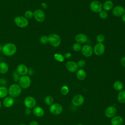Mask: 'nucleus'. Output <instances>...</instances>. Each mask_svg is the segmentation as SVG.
Masks as SVG:
<instances>
[{
	"mask_svg": "<svg viewBox=\"0 0 125 125\" xmlns=\"http://www.w3.org/2000/svg\"><path fill=\"white\" fill-rule=\"evenodd\" d=\"M2 46H1L0 45V51H1V50H2Z\"/></svg>",
	"mask_w": 125,
	"mask_h": 125,
	"instance_id": "obj_45",
	"label": "nucleus"
},
{
	"mask_svg": "<svg viewBox=\"0 0 125 125\" xmlns=\"http://www.w3.org/2000/svg\"><path fill=\"white\" fill-rule=\"evenodd\" d=\"M33 17L39 22H43L45 19V15L44 11L40 9H36L33 12Z\"/></svg>",
	"mask_w": 125,
	"mask_h": 125,
	"instance_id": "obj_9",
	"label": "nucleus"
},
{
	"mask_svg": "<svg viewBox=\"0 0 125 125\" xmlns=\"http://www.w3.org/2000/svg\"><path fill=\"white\" fill-rule=\"evenodd\" d=\"M14 21L15 24L20 28H25L28 25L29 22L24 16H19L14 18Z\"/></svg>",
	"mask_w": 125,
	"mask_h": 125,
	"instance_id": "obj_4",
	"label": "nucleus"
},
{
	"mask_svg": "<svg viewBox=\"0 0 125 125\" xmlns=\"http://www.w3.org/2000/svg\"><path fill=\"white\" fill-rule=\"evenodd\" d=\"M8 94L10 96L15 98L19 97L22 91V88L18 83H13L8 88Z\"/></svg>",
	"mask_w": 125,
	"mask_h": 125,
	"instance_id": "obj_2",
	"label": "nucleus"
},
{
	"mask_svg": "<svg viewBox=\"0 0 125 125\" xmlns=\"http://www.w3.org/2000/svg\"><path fill=\"white\" fill-rule=\"evenodd\" d=\"M89 7L92 11L95 13H99L103 10V4L98 0H93L90 3Z\"/></svg>",
	"mask_w": 125,
	"mask_h": 125,
	"instance_id": "obj_8",
	"label": "nucleus"
},
{
	"mask_svg": "<svg viewBox=\"0 0 125 125\" xmlns=\"http://www.w3.org/2000/svg\"><path fill=\"white\" fill-rule=\"evenodd\" d=\"M14 98L10 96H7L3 98L2 104L4 107L6 108H10L14 105Z\"/></svg>",
	"mask_w": 125,
	"mask_h": 125,
	"instance_id": "obj_14",
	"label": "nucleus"
},
{
	"mask_svg": "<svg viewBox=\"0 0 125 125\" xmlns=\"http://www.w3.org/2000/svg\"><path fill=\"white\" fill-rule=\"evenodd\" d=\"M81 52L84 57H89L92 56L93 53V49L90 45L85 44L82 47Z\"/></svg>",
	"mask_w": 125,
	"mask_h": 125,
	"instance_id": "obj_11",
	"label": "nucleus"
},
{
	"mask_svg": "<svg viewBox=\"0 0 125 125\" xmlns=\"http://www.w3.org/2000/svg\"><path fill=\"white\" fill-rule=\"evenodd\" d=\"M77 64H78V67H80L81 68H83L85 65L86 62L83 60H80L78 62Z\"/></svg>",
	"mask_w": 125,
	"mask_h": 125,
	"instance_id": "obj_36",
	"label": "nucleus"
},
{
	"mask_svg": "<svg viewBox=\"0 0 125 125\" xmlns=\"http://www.w3.org/2000/svg\"><path fill=\"white\" fill-rule=\"evenodd\" d=\"M16 71L20 76L26 75L28 73V68L25 64L21 63L17 66Z\"/></svg>",
	"mask_w": 125,
	"mask_h": 125,
	"instance_id": "obj_17",
	"label": "nucleus"
},
{
	"mask_svg": "<svg viewBox=\"0 0 125 125\" xmlns=\"http://www.w3.org/2000/svg\"><path fill=\"white\" fill-rule=\"evenodd\" d=\"M29 125H39V124L36 121H32L29 123Z\"/></svg>",
	"mask_w": 125,
	"mask_h": 125,
	"instance_id": "obj_41",
	"label": "nucleus"
},
{
	"mask_svg": "<svg viewBox=\"0 0 125 125\" xmlns=\"http://www.w3.org/2000/svg\"><path fill=\"white\" fill-rule=\"evenodd\" d=\"M113 88L115 90L117 91H120L123 90L124 88V84L122 82L120 81H116L113 83Z\"/></svg>",
	"mask_w": 125,
	"mask_h": 125,
	"instance_id": "obj_26",
	"label": "nucleus"
},
{
	"mask_svg": "<svg viewBox=\"0 0 125 125\" xmlns=\"http://www.w3.org/2000/svg\"></svg>",
	"mask_w": 125,
	"mask_h": 125,
	"instance_id": "obj_48",
	"label": "nucleus"
},
{
	"mask_svg": "<svg viewBox=\"0 0 125 125\" xmlns=\"http://www.w3.org/2000/svg\"><path fill=\"white\" fill-rule=\"evenodd\" d=\"M122 20L125 23V13L122 16Z\"/></svg>",
	"mask_w": 125,
	"mask_h": 125,
	"instance_id": "obj_43",
	"label": "nucleus"
},
{
	"mask_svg": "<svg viewBox=\"0 0 125 125\" xmlns=\"http://www.w3.org/2000/svg\"><path fill=\"white\" fill-rule=\"evenodd\" d=\"M69 92V88L66 85H64L62 86L61 88V93L63 95H66Z\"/></svg>",
	"mask_w": 125,
	"mask_h": 125,
	"instance_id": "obj_29",
	"label": "nucleus"
},
{
	"mask_svg": "<svg viewBox=\"0 0 125 125\" xmlns=\"http://www.w3.org/2000/svg\"><path fill=\"white\" fill-rule=\"evenodd\" d=\"M49 112L53 115H58L62 112V107L58 103H53L49 107Z\"/></svg>",
	"mask_w": 125,
	"mask_h": 125,
	"instance_id": "obj_6",
	"label": "nucleus"
},
{
	"mask_svg": "<svg viewBox=\"0 0 125 125\" xmlns=\"http://www.w3.org/2000/svg\"><path fill=\"white\" fill-rule=\"evenodd\" d=\"M48 37V42L51 46L56 47L60 45L61 43V39L58 35L56 34H51Z\"/></svg>",
	"mask_w": 125,
	"mask_h": 125,
	"instance_id": "obj_5",
	"label": "nucleus"
},
{
	"mask_svg": "<svg viewBox=\"0 0 125 125\" xmlns=\"http://www.w3.org/2000/svg\"><path fill=\"white\" fill-rule=\"evenodd\" d=\"M7 83L6 80L4 78H0V84H1V86H5Z\"/></svg>",
	"mask_w": 125,
	"mask_h": 125,
	"instance_id": "obj_37",
	"label": "nucleus"
},
{
	"mask_svg": "<svg viewBox=\"0 0 125 125\" xmlns=\"http://www.w3.org/2000/svg\"><path fill=\"white\" fill-rule=\"evenodd\" d=\"M75 40L76 42L82 44L85 43L87 41L88 38L86 35L83 33H79L76 35Z\"/></svg>",
	"mask_w": 125,
	"mask_h": 125,
	"instance_id": "obj_18",
	"label": "nucleus"
},
{
	"mask_svg": "<svg viewBox=\"0 0 125 125\" xmlns=\"http://www.w3.org/2000/svg\"><path fill=\"white\" fill-rule=\"evenodd\" d=\"M18 84L22 89L29 88L31 84V79L27 75L21 76L18 81Z\"/></svg>",
	"mask_w": 125,
	"mask_h": 125,
	"instance_id": "obj_3",
	"label": "nucleus"
},
{
	"mask_svg": "<svg viewBox=\"0 0 125 125\" xmlns=\"http://www.w3.org/2000/svg\"><path fill=\"white\" fill-rule=\"evenodd\" d=\"M24 17L27 19H30L33 17V12L31 10H27L24 13Z\"/></svg>",
	"mask_w": 125,
	"mask_h": 125,
	"instance_id": "obj_33",
	"label": "nucleus"
},
{
	"mask_svg": "<svg viewBox=\"0 0 125 125\" xmlns=\"http://www.w3.org/2000/svg\"><path fill=\"white\" fill-rule=\"evenodd\" d=\"M123 123L124 119L121 116H115L111 120V125H122Z\"/></svg>",
	"mask_w": 125,
	"mask_h": 125,
	"instance_id": "obj_20",
	"label": "nucleus"
},
{
	"mask_svg": "<svg viewBox=\"0 0 125 125\" xmlns=\"http://www.w3.org/2000/svg\"><path fill=\"white\" fill-rule=\"evenodd\" d=\"M9 70V66L7 63L4 62H0V73L4 74L7 73Z\"/></svg>",
	"mask_w": 125,
	"mask_h": 125,
	"instance_id": "obj_23",
	"label": "nucleus"
},
{
	"mask_svg": "<svg viewBox=\"0 0 125 125\" xmlns=\"http://www.w3.org/2000/svg\"><path fill=\"white\" fill-rule=\"evenodd\" d=\"M72 48L74 51L78 52V51L81 50L82 46L80 43H79L78 42H75L73 44V45L72 46Z\"/></svg>",
	"mask_w": 125,
	"mask_h": 125,
	"instance_id": "obj_32",
	"label": "nucleus"
},
{
	"mask_svg": "<svg viewBox=\"0 0 125 125\" xmlns=\"http://www.w3.org/2000/svg\"><path fill=\"white\" fill-rule=\"evenodd\" d=\"M71 56H72V54H71V53H70V52H67V53H66L65 54L64 57V58H66V59H69L70 58H71Z\"/></svg>",
	"mask_w": 125,
	"mask_h": 125,
	"instance_id": "obj_40",
	"label": "nucleus"
},
{
	"mask_svg": "<svg viewBox=\"0 0 125 125\" xmlns=\"http://www.w3.org/2000/svg\"><path fill=\"white\" fill-rule=\"evenodd\" d=\"M23 104L26 108L33 109L36 105V100L32 96H29L25 98L23 101Z\"/></svg>",
	"mask_w": 125,
	"mask_h": 125,
	"instance_id": "obj_7",
	"label": "nucleus"
},
{
	"mask_svg": "<svg viewBox=\"0 0 125 125\" xmlns=\"http://www.w3.org/2000/svg\"><path fill=\"white\" fill-rule=\"evenodd\" d=\"M117 113V109L115 107L113 106H110L107 107L104 111L105 116L108 118H111L115 116Z\"/></svg>",
	"mask_w": 125,
	"mask_h": 125,
	"instance_id": "obj_13",
	"label": "nucleus"
},
{
	"mask_svg": "<svg viewBox=\"0 0 125 125\" xmlns=\"http://www.w3.org/2000/svg\"><path fill=\"white\" fill-rule=\"evenodd\" d=\"M1 51L6 56H12L16 54L17 52V46L13 43L8 42L2 46Z\"/></svg>",
	"mask_w": 125,
	"mask_h": 125,
	"instance_id": "obj_1",
	"label": "nucleus"
},
{
	"mask_svg": "<svg viewBox=\"0 0 125 125\" xmlns=\"http://www.w3.org/2000/svg\"><path fill=\"white\" fill-rule=\"evenodd\" d=\"M66 68L70 72L73 73L78 70V66L76 62L73 61H68L66 63Z\"/></svg>",
	"mask_w": 125,
	"mask_h": 125,
	"instance_id": "obj_16",
	"label": "nucleus"
},
{
	"mask_svg": "<svg viewBox=\"0 0 125 125\" xmlns=\"http://www.w3.org/2000/svg\"><path fill=\"white\" fill-rule=\"evenodd\" d=\"M40 42L43 44H45L48 42V37L46 35L42 36L40 38Z\"/></svg>",
	"mask_w": 125,
	"mask_h": 125,
	"instance_id": "obj_31",
	"label": "nucleus"
},
{
	"mask_svg": "<svg viewBox=\"0 0 125 125\" xmlns=\"http://www.w3.org/2000/svg\"><path fill=\"white\" fill-rule=\"evenodd\" d=\"M113 7V3L110 0H107L105 1L103 4V9L106 11H108L111 10Z\"/></svg>",
	"mask_w": 125,
	"mask_h": 125,
	"instance_id": "obj_22",
	"label": "nucleus"
},
{
	"mask_svg": "<svg viewBox=\"0 0 125 125\" xmlns=\"http://www.w3.org/2000/svg\"><path fill=\"white\" fill-rule=\"evenodd\" d=\"M19 125H26V124H20Z\"/></svg>",
	"mask_w": 125,
	"mask_h": 125,
	"instance_id": "obj_46",
	"label": "nucleus"
},
{
	"mask_svg": "<svg viewBox=\"0 0 125 125\" xmlns=\"http://www.w3.org/2000/svg\"><path fill=\"white\" fill-rule=\"evenodd\" d=\"M117 99L119 103L122 104L125 103V90H122L118 94Z\"/></svg>",
	"mask_w": 125,
	"mask_h": 125,
	"instance_id": "obj_24",
	"label": "nucleus"
},
{
	"mask_svg": "<svg viewBox=\"0 0 125 125\" xmlns=\"http://www.w3.org/2000/svg\"><path fill=\"white\" fill-rule=\"evenodd\" d=\"M33 114L37 117H42L44 114V110L42 107L40 106H36L33 108Z\"/></svg>",
	"mask_w": 125,
	"mask_h": 125,
	"instance_id": "obj_19",
	"label": "nucleus"
},
{
	"mask_svg": "<svg viewBox=\"0 0 125 125\" xmlns=\"http://www.w3.org/2000/svg\"><path fill=\"white\" fill-rule=\"evenodd\" d=\"M32 112V110H31V109H30V108H26V109L24 110V113L26 115H30Z\"/></svg>",
	"mask_w": 125,
	"mask_h": 125,
	"instance_id": "obj_38",
	"label": "nucleus"
},
{
	"mask_svg": "<svg viewBox=\"0 0 125 125\" xmlns=\"http://www.w3.org/2000/svg\"><path fill=\"white\" fill-rule=\"evenodd\" d=\"M54 58L55 60L59 62H63L64 60V57L63 55L59 54V53H55L54 55Z\"/></svg>",
	"mask_w": 125,
	"mask_h": 125,
	"instance_id": "obj_28",
	"label": "nucleus"
},
{
	"mask_svg": "<svg viewBox=\"0 0 125 125\" xmlns=\"http://www.w3.org/2000/svg\"><path fill=\"white\" fill-rule=\"evenodd\" d=\"M20 76H21L18 73L17 71H14L12 73V77L14 82H18Z\"/></svg>",
	"mask_w": 125,
	"mask_h": 125,
	"instance_id": "obj_35",
	"label": "nucleus"
},
{
	"mask_svg": "<svg viewBox=\"0 0 125 125\" xmlns=\"http://www.w3.org/2000/svg\"><path fill=\"white\" fill-rule=\"evenodd\" d=\"M54 102V99L52 96L50 95H47L45 97L44 99V103L47 105H51L52 104H53Z\"/></svg>",
	"mask_w": 125,
	"mask_h": 125,
	"instance_id": "obj_27",
	"label": "nucleus"
},
{
	"mask_svg": "<svg viewBox=\"0 0 125 125\" xmlns=\"http://www.w3.org/2000/svg\"><path fill=\"white\" fill-rule=\"evenodd\" d=\"M93 52L97 56H101L103 55L105 49L104 45L103 43H97L94 47Z\"/></svg>",
	"mask_w": 125,
	"mask_h": 125,
	"instance_id": "obj_10",
	"label": "nucleus"
},
{
	"mask_svg": "<svg viewBox=\"0 0 125 125\" xmlns=\"http://www.w3.org/2000/svg\"><path fill=\"white\" fill-rule=\"evenodd\" d=\"M42 6L43 9H46L48 7L47 4L45 2H42Z\"/></svg>",
	"mask_w": 125,
	"mask_h": 125,
	"instance_id": "obj_42",
	"label": "nucleus"
},
{
	"mask_svg": "<svg viewBox=\"0 0 125 125\" xmlns=\"http://www.w3.org/2000/svg\"><path fill=\"white\" fill-rule=\"evenodd\" d=\"M84 102L83 96L81 94L75 95L72 99V103L75 106H79L82 105Z\"/></svg>",
	"mask_w": 125,
	"mask_h": 125,
	"instance_id": "obj_12",
	"label": "nucleus"
},
{
	"mask_svg": "<svg viewBox=\"0 0 125 125\" xmlns=\"http://www.w3.org/2000/svg\"><path fill=\"white\" fill-rule=\"evenodd\" d=\"M99 15L101 19L104 20L107 18L108 13H107V11H106L104 10H102L100 12H99Z\"/></svg>",
	"mask_w": 125,
	"mask_h": 125,
	"instance_id": "obj_30",
	"label": "nucleus"
},
{
	"mask_svg": "<svg viewBox=\"0 0 125 125\" xmlns=\"http://www.w3.org/2000/svg\"><path fill=\"white\" fill-rule=\"evenodd\" d=\"M83 125V124H78V125Z\"/></svg>",
	"mask_w": 125,
	"mask_h": 125,
	"instance_id": "obj_47",
	"label": "nucleus"
},
{
	"mask_svg": "<svg viewBox=\"0 0 125 125\" xmlns=\"http://www.w3.org/2000/svg\"><path fill=\"white\" fill-rule=\"evenodd\" d=\"M8 94V88L5 86H0V99L4 98Z\"/></svg>",
	"mask_w": 125,
	"mask_h": 125,
	"instance_id": "obj_25",
	"label": "nucleus"
},
{
	"mask_svg": "<svg viewBox=\"0 0 125 125\" xmlns=\"http://www.w3.org/2000/svg\"><path fill=\"white\" fill-rule=\"evenodd\" d=\"M120 62L122 66L125 67V56H124L121 58L120 60Z\"/></svg>",
	"mask_w": 125,
	"mask_h": 125,
	"instance_id": "obj_39",
	"label": "nucleus"
},
{
	"mask_svg": "<svg viewBox=\"0 0 125 125\" xmlns=\"http://www.w3.org/2000/svg\"><path fill=\"white\" fill-rule=\"evenodd\" d=\"M112 14L117 17H122L125 14V8L121 5H117L112 9Z\"/></svg>",
	"mask_w": 125,
	"mask_h": 125,
	"instance_id": "obj_15",
	"label": "nucleus"
},
{
	"mask_svg": "<svg viewBox=\"0 0 125 125\" xmlns=\"http://www.w3.org/2000/svg\"><path fill=\"white\" fill-rule=\"evenodd\" d=\"M86 76V73L85 71L83 69H78L76 71V77L77 79L80 81L84 80Z\"/></svg>",
	"mask_w": 125,
	"mask_h": 125,
	"instance_id": "obj_21",
	"label": "nucleus"
},
{
	"mask_svg": "<svg viewBox=\"0 0 125 125\" xmlns=\"http://www.w3.org/2000/svg\"><path fill=\"white\" fill-rule=\"evenodd\" d=\"M98 43H103L104 41V36L103 34H99L96 37Z\"/></svg>",
	"mask_w": 125,
	"mask_h": 125,
	"instance_id": "obj_34",
	"label": "nucleus"
},
{
	"mask_svg": "<svg viewBox=\"0 0 125 125\" xmlns=\"http://www.w3.org/2000/svg\"><path fill=\"white\" fill-rule=\"evenodd\" d=\"M2 103H1V102L0 101V108H1V106H2Z\"/></svg>",
	"mask_w": 125,
	"mask_h": 125,
	"instance_id": "obj_44",
	"label": "nucleus"
}]
</instances>
